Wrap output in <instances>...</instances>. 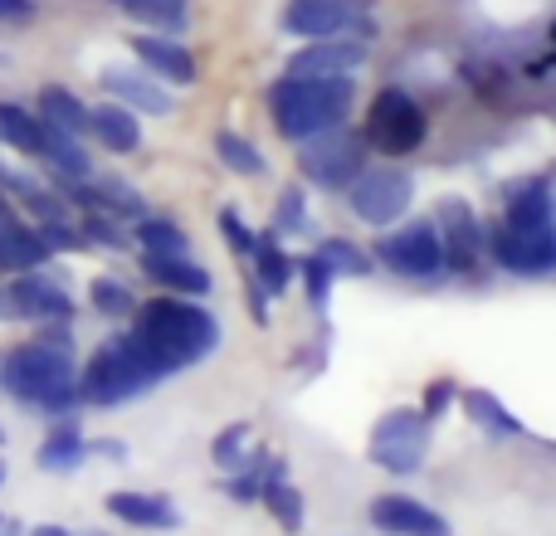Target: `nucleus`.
Returning <instances> with one entry per match:
<instances>
[{
  "label": "nucleus",
  "mask_w": 556,
  "mask_h": 536,
  "mask_svg": "<svg viewBox=\"0 0 556 536\" xmlns=\"http://www.w3.org/2000/svg\"><path fill=\"white\" fill-rule=\"evenodd\" d=\"M132 336L152 352V361L162 366V375H176L186 366L205 361L220 346V322L191 297H152L137 303L132 312Z\"/></svg>",
  "instance_id": "1"
},
{
  "label": "nucleus",
  "mask_w": 556,
  "mask_h": 536,
  "mask_svg": "<svg viewBox=\"0 0 556 536\" xmlns=\"http://www.w3.org/2000/svg\"><path fill=\"white\" fill-rule=\"evenodd\" d=\"M0 385H5V395H15L20 405H29V410H39V414H54V420H68V414L84 405L74 352L49 346V342H39V336L15 346V352H5V361H0Z\"/></svg>",
  "instance_id": "2"
},
{
  "label": "nucleus",
  "mask_w": 556,
  "mask_h": 536,
  "mask_svg": "<svg viewBox=\"0 0 556 536\" xmlns=\"http://www.w3.org/2000/svg\"><path fill=\"white\" fill-rule=\"evenodd\" d=\"M356 103L352 74L342 78H307V74H283L269 88V117L283 142H307L317 132H332L346 123Z\"/></svg>",
  "instance_id": "3"
},
{
  "label": "nucleus",
  "mask_w": 556,
  "mask_h": 536,
  "mask_svg": "<svg viewBox=\"0 0 556 536\" xmlns=\"http://www.w3.org/2000/svg\"><path fill=\"white\" fill-rule=\"evenodd\" d=\"M156 381H166L162 366L152 361V352H147L132 332L108 336V342L88 356L84 375H78L84 405H98V410H117V405L137 400L142 391H152Z\"/></svg>",
  "instance_id": "4"
},
{
  "label": "nucleus",
  "mask_w": 556,
  "mask_h": 536,
  "mask_svg": "<svg viewBox=\"0 0 556 536\" xmlns=\"http://www.w3.org/2000/svg\"><path fill=\"white\" fill-rule=\"evenodd\" d=\"M425 132H430V117L405 88H381L371 98V107H366L362 142L381 156H410L425 142Z\"/></svg>",
  "instance_id": "5"
},
{
  "label": "nucleus",
  "mask_w": 556,
  "mask_h": 536,
  "mask_svg": "<svg viewBox=\"0 0 556 536\" xmlns=\"http://www.w3.org/2000/svg\"><path fill=\"white\" fill-rule=\"evenodd\" d=\"M298 171L317 186V191H346L356 176L366 171V142L362 132H346V127H332V132H317L307 142H298Z\"/></svg>",
  "instance_id": "6"
},
{
  "label": "nucleus",
  "mask_w": 556,
  "mask_h": 536,
  "mask_svg": "<svg viewBox=\"0 0 556 536\" xmlns=\"http://www.w3.org/2000/svg\"><path fill=\"white\" fill-rule=\"evenodd\" d=\"M366 454H371L376 469L395 473V478L415 473L425 463V454H430V420H425V410H386L376 420Z\"/></svg>",
  "instance_id": "7"
},
{
  "label": "nucleus",
  "mask_w": 556,
  "mask_h": 536,
  "mask_svg": "<svg viewBox=\"0 0 556 536\" xmlns=\"http://www.w3.org/2000/svg\"><path fill=\"white\" fill-rule=\"evenodd\" d=\"M0 322H74V297L59 278L25 268L20 278L0 283Z\"/></svg>",
  "instance_id": "8"
},
{
  "label": "nucleus",
  "mask_w": 556,
  "mask_h": 536,
  "mask_svg": "<svg viewBox=\"0 0 556 536\" xmlns=\"http://www.w3.org/2000/svg\"><path fill=\"white\" fill-rule=\"evenodd\" d=\"M410 195H415L410 176L395 171V166H371V171H362L346 186V205L366 225H395L410 210Z\"/></svg>",
  "instance_id": "9"
},
{
  "label": "nucleus",
  "mask_w": 556,
  "mask_h": 536,
  "mask_svg": "<svg viewBox=\"0 0 556 536\" xmlns=\"http://www.w3.org/2000/svg\"><path fill=\"white\" fill-rule=\"evenodd\" d=\"M376 259L391 268L395 278H440L444 273V244L434 225L415 220L405 230H391L376 240Z\"/></svg>",
  "instance_id": "10"
},
{
  "label": "nucleus",
  "mask_w": 556,
  "mask_h": 536,
  "mask_svg": "<svg viewBox=\"0 0 556 536\" xmlns=\"http://www.w3.org/2000/svg\"><path fill=\"white\" fill-rule=\"evenodd\" d=\"M434 234H440V244H444V268H454L459 278H479L489 240H483L479 215H473L459 195L440 201V210H434Z\"/></svg>",
  "instance_id": "11"
},
{
  "label": "nucleus",
  "mask_w": 556,
  "mask_h": 536,
  "mask_svg": "<svg viewBox=\"0 0 556 536\" xmlns=\"http://www.w3.org/2000/svg\"><path fill=\"white\" fill-rule=\"evenodd\" d=\"M489 240V254L498 259L508 273L518 278H542V273H556V230H528V234H513L508 225H493L483 230Z\"/></svg>",
  "instance_id": "12"
},
{
  "label": "nucleus",
  "mask_w": 556,
  "mask_h": 536,
  "mask_svg": "<svg viewBox=\"0 0 556 536\" xmlns=\"http://www.w3.org/2000/svg\"><path fill=\"white\" fill-rule=\"evenodd\" d=\"M371 59V44L366 35L356 29H342V35H327V39H313L307 49H298L288 59V74H307V78H342L352 68H362Z\"/></svg>",
  "instance_id": "13"
},
{
  "label": "nucleus",
  "mask_w": 556,
  "mask_h": 536,
  "mask_svg": "<svg viewBox=\"0 0 556 536\" xmlns=\"http://www.w3.org/2000/svg\"><path fill=\"white\" fill-rule=\"evenodd\" d=\"M283 29L288 35H303V39H327V35H342V29L371 35L366 15H356V10L342 5V0H288L283 5Z\"/></svg>",
  "instance_id": "14"
},
{
  "label": "nucleus",
  "mask_w": 556,
  "mask_h": 536,
  "mask_svg": "<svg viewBox=\"0 0 556 536\" xmlns=\"http://www.w3.org/2000/svg\"><path fill=\"white\" fill-rule=\"evenodd\" d=\"M371 527L386 536H450V522L434 508H425L420 498H405V493H381L371 498Z\"/></svg>",
  "instance_id": "15"
},
{
  "label": "nucleus",
  "mask_w": 556,
  "mask_h": 536,
  "mask_svg": "<svg viewBox=\"0 0 556 536\" xmlns=\"http://www.w3.org/2000/svg\"><path fill=\"white\" fill-rule=\"evenodd\" d=\"M132 54L142 59V68L152 78H162V84H172V88H191L195 84V59H191V49H186L181 39L147 29V35L132 39Z\"/></svg>",
  "instance_id": "16"
},
{
  "label": "nucleus",
  "mask_w": 556,
  "mask_h": 536,
  "mask_svg": "<svg viewBox=\"0 0 556 536\" xmlns=\"http://www.w3.org/2000/svg\"><path fill=\"white\" fill-rule=\"evenodd\" d=\"M108 512H113L117 522H127V527H142V532H176L181 527V512H176L172 498H162V493H108L103 502Z\"/></svg>",
  "instance_id": "17"
},
{
  "label": "nucleus",
  "mask_w": 556,
  "mask_h": 536,
  "mask_svg": "<svg viewBox=\"0 0 556 536\" xmlns=\"http://www.w3.org/2000/svg\"><path fill=\"white\" fill-rule=\"evenodd\" d=\"M98 84L113 93V103L132 107V113H172V93L162 84H152V74H137V68H103Z\"/></svg>",
  "instance_id": "18"
},
{
  "label": "nucleus",
  "mask_w": 556,
  "mask_h": 536,
  "mask_svg": "<svg viewBox=\"0 0 556 536\" xmlns=\"http://www.w3.org/2000/svg\"><path fill=\"white\" fill-rule=\"evenodd\" d=\"M503 225H508L513 234L547 230V225H552V186H547V176L513 186V191H508V205H503Z\"/></svg>",
  "instance_id": "19"
},
{
  "label": "nucleus",
  "mask_w": 556,
  "mask_h": 536,
  "mask_svg": "<svg viewBox=\"0 0 556 536\" xmlns=\"http://www.w3.org/2000/svg\"><path fill=\"white\" fill-rule=\"evenodd\" d=\"M39 117L59 132H74V137H93V107L64 84H49L39 88Z\"/></svg>",
  "instance_id": "20"
},
{
  "label": "nucleus",
  "mask_w": 556,
  "mask_h": 536,
  "mask_svg": "<svg viewBox=\"0 0 556 536\" xmlns=\"http://www.w3.org/2000/svg\"><path fill=\"white\" fill-rule=\"evenodd\" d=\"M142 273L176 297H205L215 283L211 268H201L195 259H152V254H142Z\"/></svg>",
  "instance_id": "21"
},
{
  "label": "nucleus",
  "mask_w": 556,
  "mask_h": 536,
  "mask_svg": "<svg viewBox=\"0 0 556 536\" xmlns=\"http://www.w3.org/2000/svg\"><path fill=\"white\" fill-rule=\"evenodd\" d=\"M84 459H88V439L74 420H59L54 430L45 434V444L35 449V463L45 473H74Z\"/></svg>",
  "instance_id": "22"
},
{
  "label": "nucleus",
  "mask_w": 556,
  "mask_h": 536,
  "mask_svg": "<svg viewBox=\"0 0 556 536\" xmlns=\"http://www.w3.org/2000/svg\"><path fill=\"white\" fill-rule=\"evenodd\" d=\"M0 142L15 146V152L29 156V162H39V156H45V142H49V123L20 103H0Z\"/></svg>",
  "instance_id": "23"
},
{
  "label": "nucleus",
  "mask_w": 556,
  "mask_h": 536,
  "mask_svg": "<svg viewBox=\"0 0 556 536\" xmlns=\"http://www.w3.org/2000/svg\"><path fill=\"white\" fill-rule=\"evenodd\" d=\"M93 137L108 146V152L127 156V152H137V146H142V123H137L132 107L103 103V107H93Z\"/></svg>",
  "instance_id": "24"
},
{
  "label": "nucleus",
  "mask_w": 556,
  "mask_h": 536,
  "mask_svg": "<svg viewBox=\"0 0 556 536\" xmlns=\"http://www.w3.org/2000/svg\"><path fill=\"white\" fill-rule=\"evenodd\" d=\"M39 162L54 166L64 181H88V176H93V156L84 152V137L59 132V127H49V142H45V156H39Z\"/></svg>",
  "instance_id": "25"
},
{
  "label": "nucleus",
  "mask_w": 556,
  "mask_h": 536,
  "mask_svg": "<svg viewBox=\"0 0 556 536\" xmlns=\"http://www.w3.org/2000/svg\"><path fill=\"white\" fill-rule=\"evenodd\" d=\"M132 240L142 244V254H152V259H191V240H186V230L176 220H162V215L137 220Z\"/></svg>",
  "instance_id": "26"
},
{
  "label": "nucleus",
  "mask_w": 556,
  "mask_h": 536,
  "mask_svg": "<svg viewBox=\"0 0 556 536\" xmlns=\"http://www.w3.org/2000/svg\"><path fill=\"white\" fill-rule=\"evenodd\" d=\"M464 410H469V420L479 424L483 434H493V439H518V434H528L518 424V414L503 410V400L493 391H464Z\"/></svg>",
  "instance_id": "27"
},
{
  "label": "nucleus",
  "mask_w": 556,
  "mask_h": 536,
  "mask_svg": "<svg viewBox=\"0 0 556 536\" xmlns=\"http://www.w3.org/2000/svg\"><path fill=\"white\" fill-rule=\"evenodd\" d=\"M254 283L264 288L269 297H278V293H288V283H293V264H288V254L278 250V234L269 230V234H260L254 240Z\"/></svg>",
  "instance_id": "28"
},
{
  "label": "nucleus",
  "mask_w": 556,
  "mask_h": 536,
  "mask_svg": "<svg viewBox=\"0 0 556 536\" xmlns=\"http://www.w3.org/2000/svg\"><path fill=\"white\" fill-rule=\"evenodd\" d=\"M127 20L156 29V35H176L186 29V0H113Z\"/></svg>",
  "instance_id": "29"
},
{
  "label": "nucleus",
  "mask_w": 556,
  "mask_h": 536,
  "mask_svg": "<svg viewBox=\"0 0 556 536\" xmlns=\"http://www.w3.org/2000/svg\"><path fill=\"white\" fill-rule=\"evenodd\" d=\"M215 156H220L235 176H264V152L250 142V137L230 132V127H225V132H215Z\"/></svg>",
  "instance_id": "30"
},
{
  "label": "nucleus",
  "mask_w": 556,
  "mask_h": 536,
  "mask_svg": "<svg viewBox=\"0 0 556 536\" xmlns=\"http://www.w3.org/2000/svg\"><path fill=\"white\" fill-rule=\"evenodd\" d=\"M260 502L274 512V522L283 532H303V493H298L288 478H269V483H264V498Z\"/></svg>",
  "instance_id": "31"
},
{
  "label": "nucleus",
  "mask_w": 556,
  "mask_h": 536,
  "mask_svg": "<svg viewBox=\"0 0 556 536\" xmlns=\"http://www.w3.org/2000/svg\"><path fill=\"white\" fill-rule=\"evenodd\" d=\"M88 303L98 307V317H132L137 312L132 288H127L123 278H108V273H98L93 283H88Z\"/></svg>",
  "instance_id": "32"
},
{
  "label": "nucleus",
  "mask_w": 556,
  "mask_h": 536,
  "mask_svg": "<svg viewBox=\"0 0 556 536\" xmlns=\"http://www.w3.org/2000/svg\"><path fill=\"white\" fill-rule=\"evenodd\" d=\"M317 254L327 259L332 273H346V278H366V273H371V259H366V254L356 250L352 240H337V234H332V240L317 244Z\"/></svg>",
  "instance_id": "33"
},
{
  "label": "nucleus",
  "mask_w": 556,
  "mask_h": 536,
  "mask_svg": "<svg viewBox=\"0 0 556 536\" xmlns=\"http://www.w3.org/2000/svg\"><path fill=\"white\" fill-rule=\"evenodd\" d=\"M332 283H337V273L327 268L323 254H307L303 259V288H307V303H313V312H323L327 307V297H332Z\"/></svg>",
  "instance_id": "34"
},
{
  "label": "nucleus",
  "mask_w": 556,
  "mask_h": 536,
  "mask_svg": "<svg viewBox=\"0 0 556 536\" xmlns=\"http://www.w3.org/2000/svg\"><path fill=\"white\" fill-rule=\"evenodd\" d=\"M78 230H84V240L88 244H98V250H127V230H123V220H113V215H84V225H78Z\"/></svg>",
  "instance_id": "35"
},
{
  "label": "nucleus",
  "mask_w": 556,
  "mask_h": 536,
  "mask_svg": "<svg viewBox=\"0 0 556 536\" xmlns=\"http://www.w3.org/2000/svg\"><path fill=\"white\" fill-rule=\"evenodd\" d=\"M39 230V240H45V250L49 254H78L84 250V230H78V225H68V220H49V225H35Z\"/></svg>",
  "instance_id": "36"
},
{
  "label": "nucleus",
  "mask_w": 556,
  "mask_h": 536,
  "mask_svg": "<svg viewBox=\"0 0 556 536\" xmlns=\"http://www.w3.org/2000/svg\"><path fill=\"white\" fill-rule=\"evenodd\" d=\"M307 225V210H303V191H283L278 195V210H274V234H298Z\"/></svg>",
  "instance_id": "37"
},
{
  "label": "nucleus",
  "mask_w": 556,
  "mask_h": 536,
  "mask_svg": "<svg viewBox=\"0 0 556 536\" xmlns=\"http://www.w3.org/2000/svg\"><path fill=\"white\" fill-rule=\"evenodd\" d=\"M250 444V424H230V430L215 439V449H211V459L220 463V469H235L240 463V449Z\"/></svg>",
  "instance_id": "38"
},
{
  "label": "nucleus",
  "mask_w": 556,
  "mask_h": 536,
  "mask_svg": "<svg viewBox=\"0 0 556 536\" xmlns=\"http://www.w3.org/2000/svg\"><path fill=\"white\" fill-rule=\"evenodd\" d=\"M220 234L230 240V250L240 254V259H250V254H254V240H260V234H254L235 210H220Z\"/></svg>",
  "instance_id": "39"
},
{
  "label": "nucleus",
  "mask_w": 556,
  "mask_h": 536,
  "mask_svg": "<svg viewBox=\"0 0 556 536\" xmlns=\"http://www.w3.org/2000/svg\"><path fill=\"white\" fill-rule=\"evenodd\" d=\"M39 15L35 0H0V25H29Z\"/></svg>",
  "instance_id": "40"
},
{
  "label": "nucleus",
  "mask_w": 556,
  "mask_h": 536,
  "mask_svg": "<svg viewBox=\"0 0 556 536\" xmlns=\"http://www.w3.org/2000/svg\"><path fill=\"white\" fill-rule=\"evenodd\" d=\"M450 400H454V381H434L430 395H425V420H434V414H440Z\"/></svg>",
  "instance_id": "41"
},
{
  "label": "nucleus",
  "mask_w": 556,
  "mask_h": 536,
  "mask_svg": "<svg viewBox=\"0 0 556 536\" xmlns=\"http://www.w3.org/2000/svg\"><path fill=\"white\" fill-rule=\"evenodd\" d=\"M29 536H74V532H64V527H35Z\"/></svg>",
  "instance_id": "42"
},
{
  "label": "nucleus",
  "mask_w": 556,
  "mask_h": 536,
  "mask_svg": "<svg viewBox=\"0 0 556 536\" xmlns=\"http://www.w3.org/2000/svg\"><path fill=\"white\" fill-rule=\"evenodd\" d=\"M342 5H352V10H356V15H366V10H371V5H376V0H342Z\"/></svg>",
  "instance_id": "43"
},
{
  "label": "nucleus",
  "mask_w": 556,
  "mask_h": 536,
  "mask_svg": "<svg viewBox=\"0 0 556 536\" xmlns=\"http://www.w3.org/2000/svg\"><path fill=\"white\" fill-rule=\"evenodd\" d=\"M547 186H552V230H556V171L547 176Z\"/></svg>",
  "instance_id": "44"
},
{
  "label": "nucleus",
  "mask_w": 556,
  "mask_h": 536,
  "mask_svg": "<svg viewBox=\"0 0 556 536\" xmlns=\"http://www.w3.org/2000/svg\"><path fill=\"white\" fill-rule=\"evenodd\" d=\"M0 488H5V463H0Z\"/></svg>",
  "instance_id": "45"
},
{
  "label": "nucleus",
  "mask_w": 556,
  "mask_h": 536,
  "mask_svg": "<svg viewBox=\"0 0 556 536\" xmlns=\"http://www.w3.org/2000/svg\"><path fill=\"white\" fill-rule=\"evenodd\" d=\"M0 444H5V430H0Z\"/></svg>",
  "instance_id": "46"
}]
</instances>
